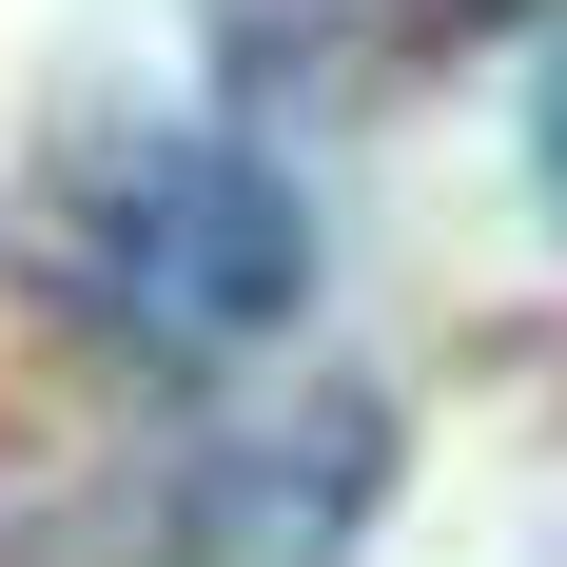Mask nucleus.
Instances as JSON below:
<instances>
[{"label": "nucleus", "instance_id": "3", "mask_svg": "<svg viewBox=\"0 0 567 567\" xmlns=\"http://www.w3.org/2000/svg\"><path fill=\"white\" fill-rule=\"evenodd\" d=\"M528 196L567 216V40H548V79H528Z\"/></svg>", "mask_w": 567, "mask_h": 567}, {"label": "nucleus", "instance_id": "2", "mask_svg": "<svg viewBox=\"0 0 567 567\" xmlns=\"http://www.w3.org/2000/svg\"><path fill=\"white\" fill-rule=\"evenodd\" d=\"M392 392H275V411H216V451L176 470V548L196 567H333L352 528L392 509Z\"/></svg>", "mask_w": 567, "mask_h": 567}, {"label": "nucleus", "instance_id": "1", "mask_svg": "<svg viewBox=\"0 0 567 567\" xmlns=\"http://www.w3.org/2000/svg\"><path fill=\"white\" fill-rule=\"evenodd\" d=\"M40 275L99 313V352L216 392L235 352H275L293 313H313V196H293L255 137H216V117H157V137H99V157H79Z\"/></svg>", "mask_w": 567, "mask_h": 567}]
</instances>
